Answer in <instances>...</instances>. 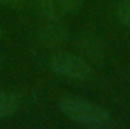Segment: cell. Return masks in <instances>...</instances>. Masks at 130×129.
<instances>
[{
  "mask_svg": "<svg viewBox=\"0 0 130 129\" xmlns=\"http://www.w3.org/2000/svg\"><path fill=\"white\" fill-rule=\"evenodd\" d=\"M58 106L68 120L85 128H106L112 123V114L106 108L85 99L64 97Z\"/></svg>",
  "mask_w": 130,
  "mask_h": 129,
  "instance_id": "obj_1",
  "label": "cell"
},
{
  "mask_svg": "<svg viewBox=\"0 0 130 129\" xmlns=\"http://www.w3.org/2000/svg\"><path fill=\"white\" fill-rule=\"evenodd\" d=\"M117 20L120 24L130 28V0H123L117 6Z\"/></svg>",
  "mask_w": 130,
  "mask_h": 129,
  "instance_id": "obj_7",
  "label": "cell"
},
{
  "mask_svg": "<svg viewBox=\"0 0 130 129\" xmlns=\"http://www.w3.org/2000/svg\"><path fill=\"white\" fill-rule=\"evenodd\" d=\"M50 68L58 76L73 79V81L88 79L92 73V67L86 58H83L82 55L70 53V52H61L52 56Z\"/></svg>",
  "mask_w": 130,
  "mask_h": 129,
  "instance_id": "obj_2",
  "label": "cell"
},
{
  "mask_svg": "<svg viewBox=\"0 0 130 129\" xmlns=\"http://www.w3.org/2000/svg\"><path fill=\"white\" fill-rule=\"evenodd\" d=\"M20 106H21V102L15 93L0 90V120L15 115Z\"/></svg>",
  "mask_w": 130,
  "mask_h": 129,
  "instance_id": "obj_6",
  "label": "cell"
},
{
  "mask_svg": "<svg viewBox=\"0 0 130 129\" xmlns=\"http://www.w3.org/2000/svg\"><path fill=\"white\" fill-rule=\"evenodd\" d=\"M45 24L39 29V41L47 47L62 46L68 40L67 26L61 18H45Z\"/></svg>",
  "mask_w": 130,
  "mask_h": 129,
  "instance_id": "obj_3",
  "label": "cell"
},
{
  "mask_svg": "<svg viewBox=\"0 0 130 129\" xmlns=\"http://www.w3.org/2000/svg\"><path fill=\"white\" fill-rule=\"evenodd\" d=\"M82 3L83 0H39V11L45 18H62Z\"/></svg>",
  "mask_w": 130,
  "mask_h": 129,
  "instance_id": "obj_4",
  "label": "cell"
},
{
  "mask_svg": "<svg viewBox=\"0 0 130 129\" xmlns=\"http://www.w3.org/2000/svg\"><path fill=\"white\" fill-rule=\"evenodd\" d=\"M77 47L82 52V56L86 59H92V61H100L104 55V49L103 44L98 41V38L91 36V35H83L79 38L77 41Z\"/></svg>",
  "mask_w": 130,
  "mask_h": 129,
  "instance_id": "obj_5",
  "label": "cell"
},
{
  "mask_svg": "<svg viewBox=\"0 0 130 129\" xmlns=\"http://www.w3.org/2000/svg\"><path fill=\"white\" fill-rule=\"evenodd\" d=\"M29 0H0L2 5H6V6H15V5H20V3H26Z\"/></svg>",
  "mask_w": 130,
  "mask_h": 129,
  "instance_id": "obj_8",
  "label": "cell"
}]
</instances>
